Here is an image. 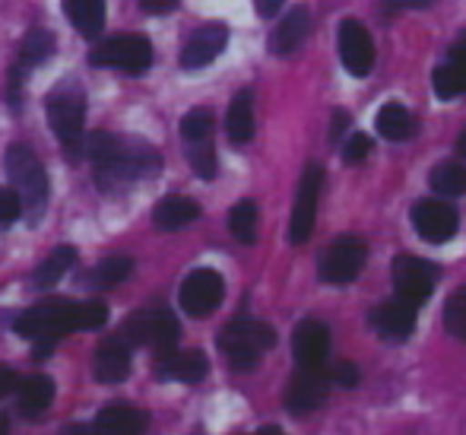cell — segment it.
<instances>
[{"mask_svg": "<svg viewBox=\"0 0 466 435\" xmlns=\"http://www.w3.org/2000/svg\"><path fill=\"white\" fill-rule=\"evenodd\" d=\"M86 156L96 166V184L102 194L130 188L162 169V156L143 140H121L117 134L98 130L86 140Z\"/></svg>", "mask_w": 466, "mask_h": 435, "instance_id": "obj_1", "label": "cell"}, {"mask_svg": "<svg viewBox=\"0 0 466 435\" xmlns=\"http://www.w3.org/2000/svg\"><path fill=\"white\" fill-rule=\"evenodd\" d=\"M108 321V308L102 302H70V299H48L35 308L23 312L13 321V331L25 340H61L70 331H93Z\"/></svg>", "mask_w": 466, "mask_h": 435, "instance_id": "obj_2", "label": "cell"}, {"mask_svg": "<svg viewBox=\"0 0 466 435\" xmlns=\"http://www.w3.org/2000/svg\"><path fill=\"white\" fill-rule=\"evenodd\" d=\"M45 118L55 137L61 140L64 153L76 160L83 150V124H86V92L76 83H61L45 98Z\"/></svg>", "mask_w": 466, "mask_h": 435, "instance_id": "obj_3", "label": "cell"}, {"mask_svg": "<svg viewBox=\"0 0 466 435\" xmlns=\"http://www.w3.org/2000/svg\"><path fill=\"white\" fill-rule=\"evenodd\" d=\"M277 344V331L264 321L254 318H235L219 331V349L226 353L228 366L235 372H251L260 362V356Z\"/></svg>", "mask_w": 466, "mask_h": 435, "instance_id": "obj_4", "label": "cell"}, {"mask_svg": "<svg viewBox=\"0 0 466 435\" xmlns=\"http://www.w3.org/2000/svg\"><path fill=\"white\" fill-rule=\"evenodd\" d=\"M6 175H10L13 191L23 201V210L32 216V223H38L45 203H48V175H45V166L38 162L35 150H29L25 143H13L6 150Z\"/></svg>", "mask_w": 466, "mask_h": 435, "instance_id": "obj_5", "label": "cell"}, {"mask_svg": "<svg viewBox=\"0 0 466 435\" xmlns=\"http://www.w3.org/2000/svg\"><path fill=\"white\" fill-rule=\"evenodd\" d=\"M121 340L127 347H149L156 349V356H166L178 349L181 325L168 308H143L124 321Z\"/></svg>", "mask_w": 466, "mask_h": 435, "instance_id": "obj_6", "label": "cell"}, {"mask_svg": "<svg viewBox=\"0 0 466 435\" xmlns=\"http://www.w3.org/2000/svg\"><path fill=\"white\" fill-rule=\"evenodd\" d=\"M89 64L121 70L127 77H140L153 67V45L147 36H111L89 51Z\"/></svg>", "mask_w": 466, "mask_h": 435, "instance_id": "obj_7", "label": "cell"}, {"mask_svg": "<svg viewBox=\"0 0 466 435\" xmlns=\"http://www.w3.org/2000/svg\"><path fill=\"white\" fill-rule=\"evenodd\" d=\"M365 261H369V245L359 235H339L337 242L324 248L318 261V276L330 286H346L362 274Z\"/></svg>", "mask_w": 466, "mask_h": 435, "instance_id": "obj_8", "label": "cell"}, {"mask_svg": "<svg viewBox=\"0 0 466 435\" xmlns=\"http://www.w3.org/2000/svg\"><path fill=\"white\" fill-rule=\"evenodd\" d=\"M390 280H393L397 299H403L419 308L422 302L431 299V293H435L438 267L422 258H412V254H400V258H393Z\"/></svg>", "mask_w": 466, "mask_h": 435, "instance_id": "obj_9", "label": "cell"}, {"mask_svg": "<svg viewBox=\"0 0 466 435\" xmlns=\"http://www.w3.org/2000/svg\"><path fill=\"white\" fill-rule=\"evenodd\" d=\"M320 184H324V169L318 162H308L305 175L299 181V194L292 203V220H289V242L292 245H305L314 233V220H318V201H320Z\"/></svg>", "mask_w": 466, "mask_h": 435, "instance_id": "obj_10", "label": "cell"}, {"mask_svg": "<svg viewBox=\"0 0 466 435\" xmlns=\"http://www.w3.org/2000/svg\"><path fill=\"white\" fill-rule=\"evenodd\" d=\"M412 229L422 235L431 245H441V242H451L461 229V213L457 207H451L441 197H425V201L412 203Z\"/></svg>", "mask_w": 466, "mask_h": 435, "instance_id": "obj_11", "label": "cell"}, {"mask_svg": "<svg viewBox=\"0 0 466 435\" xmlns=\"http://www.w3.org/2000/svg\"><path fill=\"white\" fill-rule=\"evenodd\" d=\"M222 295H226V283H222V276L209 267L190 270L178 289L181 308H185L187 315H194V318H207L209 312H216Z\"/></svg>", "mask_w": 466, "mask_h": 435, "instance_id": "obj_12", "label": "cell"}, {"mask_svg": "<svg viewBox=\"0 0 466 435\" xmlns=\"http://www.w3.org/2000/svg\"><path fill=\"white\" fill-rule=\"evenodd\" d=\"M330 394V378H327V368H301L289 378L286 385V410L301 417V413H314Z\"/></svg>", "mask_w": 466, "mask_h": 435, "instance_id": "obj_13", "label": "cell"}, {"mask_svg": "<svg viewBox=\"0 0 466 435\" xmlns=\"http://www.w3.org/2000/svg\"><path fill=\"white\" fill-rule=\"evenodd\" d=\"M339 61L352 77H369L374 67V42L359 19H343L337 36Z\"/></svg>", "mask_w": 466, "mask_h": 435, "instance_id": "obj_14", "label": "cell"}, {"mask_svg": "<svg viewBox=\"0 0 466 435\" xmlns=\"http://www.w3.org/2000/svg\"><path fill=\"white\" fill-rule=\"evenodd\" d=\"M369 321L380 340H387V344H403V340H410L412 331H416V306H410V302L393 295V299L380 302V306L374 308Z\"/></svg>", "mask_w": 466, "mask_h": 435, "instance_id": "obj_15", "label": "cell"}, {"mask_svg": "<svg viewBox=\"0 0 466 435\" xmlns=\"http://www.w3.org/2000/svg\"><path fill=\"white\" fill-rule=\"evenodd\" d=\"M330 353V327L318 318H305L292 331V356L301 368H320Z\"/></svg>", "mask_w": 466, "mask_h": 435, "instance_id": "obj_16", "label": "cell"}, {"mask_svg": "<svg viewBox=\"0 0 466 435\" xmlns=\"http://www.w3.org/2000/svg\"><path fill=\"white\" fill-rule=\"evenodd\" d=\"M228 42V29L222 23H209V26H200L194 36L187 38L185 51H181V67L185 70H200L207 64H213L216 57L222 55Z\"/></svg>", "mask_w": 466, "mask_h": 435, "instance_id": "obj_17", "label": "cell"}, {"mask_svg": "<svg viewBox=\"0 0 466 435\" xmlns=\"http://www.w3.org/2000/svg\"><path fill=\"white\" fill-rule=\"evenodd\" d=\"M209 372V362L200 349H172V353L159 356L156 362V375L162 381H181V385H197Z\"/></svg>", "mask_w": 466, "mask_h": 435, "instance_id": "obj_18", "label": "cell"}, {"mask_svg": "<svg viewBox=\"0 0 466 435\" xmlns=\"http://www.w3.org/2000/svg\"><path fill=\"white\" fill-rule=\"evenodd\" d=\"M149 426V417L130 404L102 407L93 423V435H143Z\"/></svg>", "mask_w": 466, "mask_h": 435, "instance_id": "obj_19", "label": "cell"}, {"mask_svg": "<svg viewBox=\"0 0 466 435\" xmlns=\"http://www.w3.org/2000/svg\"><path fill=\"white\" fill-rule=\"evenodd\" d=\"M93 375L102 385H121L130 375V347L121 337H111L98 344L93 359Z\"/></svg>", "mask_w": 466, "mask_h": 435, "instance_id": "obj_20", "label": "cell"}, {"mask_svg": "<svg viewBox=\"0 0 466 435\" xmlns=\"http://www.w3.org/2000/svg\"><path fill=\"white\" fill-rule=\"evenodd\" d=\"M308 32H311V13H308V6H295V10H289L282 16V23L273 32L270 51L273 55H292L308 38Z\"/></svg>", "mask_w": 466, "mask_h": 435, "instance_id": "obj_21", "label": "cell"}, {"mask_svg": "<svg viewBox=\"0 0 466 435\" xmlns=\"http://www.w3.org/2000/svg\"><path fill=\"white\" fill-rule=\"evenodd\" d=\"M197 216H200L197 201H190V197H178V194L159 201L153 210V223H156V229H162V233H178V229L190 226Z\"/></svg>", "mask_w": 466, "mask_h": 435, "instance_id": "obj_22", "label": "cell"}, {"mask_svg": "<svg viewBox=\"0 0 466 435\" xmlns=\"http://www.w3.org/2000/svg\"><path fill=\"white\" fill-rule=\"evenodd\" d=\"M19 413H23L25 419H38L45 410L51 407V400H55V381L48 378V375H29V378L19 385Z\"/></svg>", "mask_w": 466, "mask_h": 435, "instance_id": "obj_23", "label": "cell"}, {"mask_svg": "<svg viewBox=\"0 0 466 435\" xmlns=\"http://www.w3.org/2000/svg\"><path fill=\"white\" fill-rule=\"evenodd\" d=\"M226 134L235 147H245L254 137V96L251 89H241L238 96L232 98L226 115Z\"/></svg>", "mask_w": 466, "mask_h": 435, "instance_id": "obj_24", "label": "cell"}, {"mask_svg": "<svg viewBox=\"0 0 466 435\" xmlns=\"http://www.w3.org/2000/svg\"><path fill=\"white\" fill-rule=\"evenodd\" d=\"M374 128H378V134L387 137V140L403 143L416 134V118H412V111L406 109V105L387 102L384 109L378 111V118H374Z\"/></svg>", "mask_w": 466, "mask_h": 435, "instance_id": "obj_25", "label": "cell"}, {"mask_svg": "<svg viewBox=\"0 0 466 435\" xmlns=\"http://www.w3.org/2000/svg\"><path fill=\"white\" fill-rule=\"evenodd\" d=\"M64 13L83 38H96L105 29V0H64Z\"/></svg>", "mask_w": 466, "mask_h": 435, "instance_id": "obj_26", "label": "cell"}, {"mask_svg": "<svg viewBox=\"0 0 466 435\" xmlns=\"http://www.w3.org/2000/svg\"><path fill=\"white\" fill-rule=\"evenodd\" d=\"M76 264V252L70 245H61L48 254L35 270H32V286L35 289H55L61 283V276L67 274L70 267Z\"/></svg>", "mask_w": 466, "mask_h": 435, "instance_id": "obj_27", "label": "cell"}, {"mask_svg": "<svg viewBox=\"0 0 466 435\" xmlns=\"http://www.w3.org/2000/svg\"><path fill=\"white\" fill-rule=\"evenodd\" d=\"M130 270H134V261L130 258H105V261H98L93 270L80 274V283L86 289H111L127 280Z\"/></svg>", "mask_w": 466, "mask_h": 435, "instance_id": "obj_28", "label": "cell"}, {"mask_svg": "<svg viewBox=\"0 0 466 435\" xmlns=\"http://www.w3.org/2000/svg\"><path fill=\"white\" fill-rule=\"evenodd\" d=\"M431 87H435L438 98H461L466 96V64L448 57L444 64H438L435 74H431Z\"/></svg>", "mask_w": 466, "mask_h": 435, "instance_id": "obj_29", "label": "cell"}, {"mask_svg": "<svg viewBox=\"0 0 466 435\" xmlns=\"http://www.w3.org/2000/svg\"><path fill=\"white\" fill-rule=\"evenodd\" d=\"M51 55H55V36H51L48 29H32V32H25L23 48H19L16 70L23 74V70H29V67H38V64L48 61Z\"/></svg>", "mask_w": 466, "mask_h": 435, "instance_id": "obj_30", "label": "cell"}, {"mask_svg": "<svg viewBox=\"0 0 466 435\" xmlns=\"http://www.w3.org/2000/svg\"><path fill=\"white\" fill-rule=\"evenodd\" d=\"M429 184L438 197H463L466 194V166L461 162H441V166L431 169Z\"/></svg>", "mask_w": 466, "mask_h": 435, "instance_id": "obj_31", "label": "cell"}, {"mask_svg": "<svg viewBox=\"0 0 466 435\" xmlns=\"http://www.w3.org/2000/svg\"><path fill=\"white\" fill-rule=\"evenodd\" d=\"M228 229L241 245H254L258 242V203L254 201H241L232 207L228 213Z\"/></svg>", "mask_w": 466, "mask_h": 435, "instance_id": "obj_32", "label": "cell"}, {"mask_svg": "<svg viewBox=\"0 0 466 435\" xmlns=\"http://www.w3.org/2000/svg\"><path fill=\"white\" fill-rule=\"evenodd\" d=\"M187 160H190V169H194L197 175L203 178V181H209V178H216V147H213V137H203V140H190L187 143Z\"/></svg>", "mask_w": 466, "mask_h": 435, "instance_id": "obj_33", "label": "cell"}, {"mask_svg": "<svg viewBox=\"0 0 466 435\" xmlns=\"http://www.w3.org/2000/svg\"><path fill=\"white\" fill-rule=\"evenodd\" d=\"M444 327H448L451 337L466 344V286L457 289L444 306Z\"/></svg>", "mask_w": 466, "mask_h": 435, "instance_id": "obj_34", "label": "cell"}, {"mask_svg": "<svg viewBox=\"0 0 466 435\" xmlns=\"http://www.w3.org/2000/svg\"><path fill=\"white\" fill-rule=\"evenodd\" d=\"M213 111L209 109H194L187 111L185 118H181V137H185V143L190 140H203V137H213Z\"/></svg>", "mask_w": 466, "mask_h": 435, "instance_id": "obj_35", "label": "cell"}, {"mask_svg": "<svg viewBox=\"0 0 466 435\" xmlns=\"http://www.w3.org/2000/svg\"><path fill=\"white\" fill-rule=\"evenodd\" d=\"M23 216V201L13 188H0V229H10Z\"/></svg>", "mask_w": 466, "mask_h": 435, "instance_id": "obj_36", "label": "cell"}, {"mask_svg": "<svg viewBox=\"0 0 466 435\" xmlns=\"http://www.w3.org/2000/svg\"><path fill=\"white\" fill-rule=\"evenodd\" d=\"M371 156V137L369 134H352L350 140H346L343 147V160L352 162V166H359V162H365Z\"/></svg>", "mask_w": 466, "mask_h": 435, "instance_id": "obj_37", "label": "cell"}, {"mask_svg": "<svg viewBox=\"0 0 466 435\" xmlns=\"http://www.w3.org/2000/svg\"><path fill=\"white\" fill-rule=\"evenodd\" d=\"M327 378H330V385H339V388H356L359 385V366L356 362H337V366L327 368Z\"/></svg>", "mask_w": 466, "mask_h": 435, "instance_id": "obj_38", "label": "cell"}, {"mask_svg": "<svg viewBox=\"0 0 466 435\" xmlns=\"http://www.w3.org/2000/svg\"><path fill=\"white\" fill-rule=\"evenodd\" d=\"M282 4H286V0H254V10H258L264 19H270L282 10Z\"/></svg>", "mask_w": 466, "mask_h": 435, "instance_id": "obj_39", "label": "cell"}, {"mask_svg": "<svg viewBox=\"0 0 466 435\" xmlns=\"http://www.w3.org/2000/svg\"><path fill=\"white\" fill-rule=\"evenodd\" d=\"M13 388H16V372H13V368H6V366H0V400H4Z\"/></svg>", "mask_w": 466, "mask_h": 435, "instance_id": "obj_40", "label": "cell"}, {"mask_svg": "<svg viewBox=\"0 0 466 435\" xmlns=\"http://www.w3.org/2000/svg\"><path fill=\"white\" fill-rule=\"evenodd\" d=\"M346 124H350V118H346V111H333V124H330V143H339V137H343Z\"/></svg>", "mask_w": 466, "mask_h": 435, "instance_id": "obj_41", "label": "cell"}, {"mask_svg": "<svg viewBox=\"0 0 466 435\" xmlns=\"http://www.w3.org/2000/svg\"><path fill=\"white\" fill-rule=\"evenodd\" d=\"M140 4L147 13H168V10L178 6V0H140Z\"/></svg>", "mask_w": 466, "mask_h": 435, "instance_id": "obj_42", "label": "cell"}, {"mask_svg": "<svg viewBox=\"0 0 466 435\" xmlns=\"http://www.w3.org/2000/svg\"><path fill=\"white\" fill-rule=\"evenodd\" d=\"M448 57H454V61H463L466 64V29L457 36V42L451 45V55Z\"/></svg>", "mask_w": 466, "mask_h": 435, "instance_id": "obj_43", "label": "cell"}, {"mask_svg": "<svg viewBox=\"0 0 466 435\" xmlns=\"http://www.w3.org/2000/svg\"><path fill=\"white\" fill-rule=\"evenodd\" d=\"M397 6H412V10H422V6L435 4V0H393Z\"/></svg>", "mask_w": 466, "mask_h": 435, "instance_id": "obj_44", "label": "cell"}, {"mask_svg": "<svg viewBox=\"0 0 466 435\" xmlns=\"http://www.w3.org/2000/svg\"><path fill=\"white\" fill-rule=\"evenodd\" d=\"M61 435H89V430L83 423H70L67 430H61Z\"/></svg>", "mask_w": 466, "mask_h": 435, "instance_id": "obj_45", "label": "cell"}, {"mask_svg": "<svg viewBox=\"0 0 466 435\" xmlns=\"http://www.w3.org/2000/svg\"><path fill=\"white\" fill-rule=\"evenodd\" d=\"M251 435H286V432L277 430V426H264V430H258V432H251Z\"/></svg>", "mask_w": 466, "mask_h": 435, "instance_id": "obj_46", "label": "cell"}, {"mask_svg": "<svg viewBox=\"0 0 466 435\" xmlns=\"http://www.w3.org/2000/svg\"><path fill=\"white\" fill-rule=\"evenodd\" d=\"M457 150H461V156H463V160H466V130H463V134H461V140H457Z\"/></svg>", "mask_w": 466, "mask_h": 435, "instance_id": "obj_47", "label": "cell"}, {"mask_svg": "<svg viewBox=\"0 0 466 435\" xmlns=\"http://www.w3.org/2000/svg\"><path fill=\"white\" fill-rule=\"evenodd\" d=\"M10 432V426H6V417H0V435H6Z\"/></svg>", "mask_w": 466, "mask_h": 435, "instance_id": "obj_48", "label": "cell"}]
</instances>
